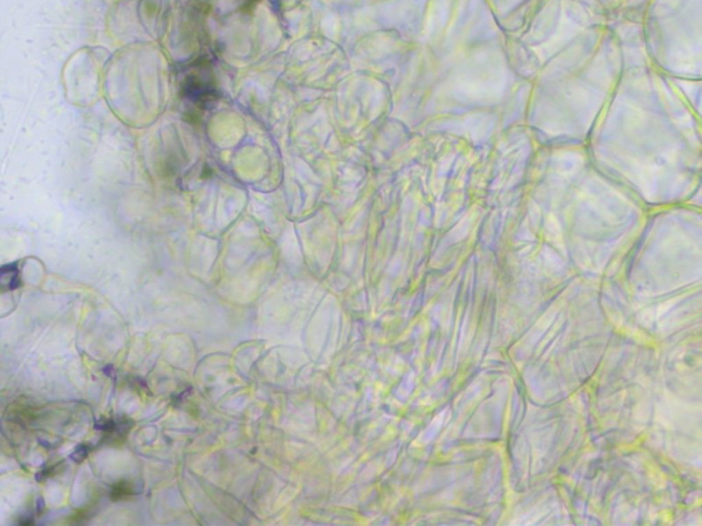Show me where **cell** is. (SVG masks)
Returning <instances> with one entry per match:
<instances>
[{
  "mask_svg": "<svg viewBox=\"0 0 702 526\" xmlns=\"http://www.w3.org/2000/svg\"><path fill=\"white\" fill-rule=\"evenodd\" d=\"M185 97L198 104H207L214 95L209 80H203L200 75H189L185 81Z\"/></svg>",
  "mask_w": 702,
  "mask_h": 526,
  "instance_id": "obj_1",
  "label": "cell"
},
{
  "mask_svg": "<svg viewBox=\"0 0 702 526\" xmlns=\"http://www.w3.org/2000/svg\"><path fill=\"white\" fill-rule=\"evenodd\" d=\"M129 495H132V490H130V487H128L126 484H122V483H119V484L114 488V491H113V498H114V499H119V498L129 497Z\"/></svg>",
  "mask_w": 702,
  "mask_h": 526,
  "instance_id": "obj_2",
  "label": "cell"
}]
</instances>
